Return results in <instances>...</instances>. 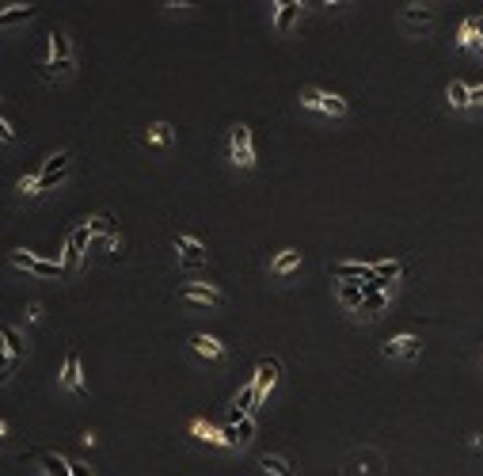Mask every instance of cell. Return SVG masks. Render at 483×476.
<instances>
[{
    "label": "cell",
    "mask_w": 483,
    "mask_h": 476,
    "mask_svg": "<svg viewBox=\"0 0 483 476\" xmlns=\"http://www.w3.org/2000/svg\"><path fill=\"white\" fill-rule=\"evenodd\" d=\"M8 260H12V267L27 271V274H38V278H61V274H65V267H61V263L42 260V255H31V252H23V248H15Z\"/></svg>",
    "instance_id": "cell-1"
},
{
    "label": "cell",
    "mask_w": 483,
    "mask_h": 476,
    "mask_svg": "<svg viewBox=\"0 0 483 476\" xmlns=\"http://www.w3.org/2000/svg\"><path fill=\"white\" fill-rule=\"evenodd\" d=\"M88 244H92V229H88V221H84V225H76V229L69 232L65 255H61V267H65V274H76V271H80V263H84Z\"/></svg>",
    "instance_id": "cell-2"
},
{
    "label": "cell",
    "mask_w": 483,
    "mask_h": 476,
    "mask_svg": "<svg viewBox=\"0 0 483 476\" xmlns=\"http://www.w3.org/2000/svg\"><path fill=\"white\" fill-rule=\"evenodd\" d=\"M69 160H72V157H69V149H58L50 160H46L42 172H38V195H42V191L61 187V183L69 180Z\"/></svg>",
    "instance_id": "cell-3"
},
{
    "label": "cell",
    "mask_w": 483,
    "mask_h": 476,
    "mask_svg": "<svg viewBox=\"0 0 483 476\" xmlns=\"http://www.w3.org/2000/svg\"><path fill=\"white\" fill-rule=\"evenodd\" d=\"M301 107L324 111V115H331V118H343L346 115V100H343V95L320 92V88H301Z\"/></svg>",
    "instance_id": "cell-4"
},
{
    "label": "cell",
    "mask_w": 483,
    "mask_h": 476,
    "mask_svg": "<svg viewBox=\"0 0 483 476\" xmlns=\"http://www.w3.org/2000/svg\"><path fill=\"white\" fill-rule=\"evenodd\" d=\"M229 160L236 168H255V145H252V130H247V126H232V134H229Z\"/></svg>",
    "instance_id": "cell-5"
},
{
    "label": "cell",
    "mask_w": 483,
    "mask_h": 476,
    "mask_svg": "<svg viewBox=\"0 0 483 476\" xmlns=\"http://www.w3.org/2000/svg\"><path fill=\"white\" fill-rule=\"evenodd\" d=\"M278 362L275 358H259V366H255V404H267V397H270V389H275V381H278Z\"/></svg>",
    "instance_id": "cell-6"
},
{
    "label": "cell",
    "mask_w": 483,
    "mask_h": 476,
    "mask_svg": "<svg viewBox=\"0 0 483 476\" xmlns=\"http://www.w3.org/2000/svg\"><path fill=\"white\" fill-rule=\"evenodd\" d=\"M61 389L76 392V397H88V385H84V374H80V354L76 351L65 354V366H61Z\"/></svg>",
    "instance_id": "cell-7"
},
{
    "label": "cell",
    "mask_w": 483,
    "mask_h": 476,
    "mask_svg": "<svg viewBox=\"0 0 483 476\" xmlns=\"http://www.w3.org/2000/svg\"><path fill=\"white\" fill-rule=\"evenodd\" d=\"M175 252H179V263L183 267H202V263L209 260L206 244L195 237H175Z\"/></svg>",
    "instance_id": "cell-8"
},
{
    "label": "cell",
    "mask_w": 483,
    "mask_h": 476,
    "mask_svg": "<svg viewBox=\"0 0 483 476\" xmlns=\"http://www.w3.org/2000/svg\"><path fill=\"white\" fill-rule=\"evenodd\" d=\"M331 274L339 282H369V278H377L373 274V263H358V260H339V263H331Z\"/></svg>",
    "instance_id": "cell-9"
},
{
    "label": "cell",
    "mask_w": 483,
    "mask_h": 476,
    "mask_svg": "<svg viewBox=\"0 0 483 476\" xmlns=\"http://www.w3.org/2000/svg\"><path fill=\"white\" fill-rule=\"evenodd\" d=\"M179 297L183 301H198V305H224L221 289L206 286V282H187V286H179Z\"/></svg>",
    "instance_id": "cell-10"
},
{
    "label": "cell",
    "mask_w": 483,
    "mask_h": 476,
    "mask_svg": "<svg viewBox=\"0 0 483 476\" xmlns=\"http://www.w3.org/2000/svg\"><path fill=\"white\" fill-rule=\"evenodd\" d=\"M418 347H423V343H418L415 335L404 332V335H396V340H388V343L381 347V351H384V358H415Z\"/></svg>",
    "instance_id": "cell-11"
},
{
    "label": "cell",
    "mask_w": 483,
    "mask_h": 476,
    "mask_svg": "<svg viewBox=\"0 0 483 476\" xmlns=\"http://www.w3.org/2000/svg\"><path fill=\"white\" fill-rule=\"evenodd\" d=\"M88 229H92V240H107V244L115 248V232H118L115 214H95L92 221H88Z\"/></svg>",
    "instance_id": "cell-12"
},
{
    "label": "cell",
    "mask_w": 483,
    "mask_h": 476,
    "mask_svg": "<svg viewBox=\"0 0 483 476\" xmlns=\"http://www.w3.org/2000/svg\"><path fill=\"white\" fill-rule=\"evenodd\" d=\"M141 141L145 145H156V149H172V145H175V130L167 122H152L149 130L141 134Z\"/></svg>",
    "instance_id": "cell-13"
},
{
    "label": "cell",
    "mask_w": 483,
    "mask_h": 476,
    "mask_svg": "<svg viewBox=\"0 0 483 476\" xmlns=\"http://www.w3.org/2000/svg\"><path fill=\"white\" fill-rule=\"evenodd\" d=\"M38 465H42V473L46 476H72V469H69V461L61 454H54V450H38Z\"/></svg>",
    "instance_id": "cell-14"
},
{
    "label": "cell",
    "mask_w": 483,
    "mask_h": 476,
    "mask_svg": "<svg viewBox=\"0 0 483 476\" xmlns=\"http://www.w3.org/2000/svg\"><path fill=\"white\" fill-rule=\"evenodd\" d=\"M190 347H195L202 358H209V362H221L224 358V347H221V340H213V335H190Z\"/></svg>",
    "instance_id": "cell-15"
},
{
    "label": "cell",
    "mask_w": 483,
    "mask_h": 476,
    "mask_svg": "<svg viewBox=\"0 0 483 476\" xmlns=\"http://www.w3.org/2000/svg\"><path fill=\"white\" fill-rule=\"evenodd\" d=\"M339 301L346 305V309L358 312L361 301H366V282H339Z\"/></svg>",
    "instance_id": "cell-16"
},
{
    "label": "cell",
    "mask_w": 483,
    "mask_h": 476,
    "mask_svg": "<svg viewBox=\"0 0 483 476\" xmlns=\"http://www.w3.org/2000/svg\"><path fill=\"white\" fill-rule=\"evenodd\" d=\"M35 19V8L31 4H12L0 12V27H19V23H31Z\"/></svg>",
    "instance_id": "cell-17"
},
{
    "label": "cell",
    "mask_w": 483,
    "mask_h": 476,
    "mask_svg": "<svg viewBox=\"0 0 483 476\" xmlns=\"http://www.w3.org/2000/svg\"><path fill=\"white\" fill-rule=\"evenodd\" d=\"M430 23H434V12H430V8H418V4H407V8H404V27L426 31Z\"/></svg>",
    "instance_id": "cell-18"
},
{
    "label": "cell",
    "mask_w": 483,
    "mask_h": 476,
    "mask_svg": "<svg viewBox=\"0 0 483 476\" xmlns=\"http://www.w3.org/2000/svg\"><path fill=\"white\" fill-rule=\"evenodd\" d=\"M278 12H275V27L278 31H289L293 27V19L297 15H301V4H297V0H281V4H275Z\"/></svg>",
    "instance_id": "cell-19"
},
{
    "label": "cell",
    "mask_w": 483,
    "mask_h": 476,
    "mask_svg": "<svg viewBox=\"0 0 483 476\" xmlns=\"http://www.w3.org/2000/svg\"><path fill=\"white\" fill-rule=\"evenodd\" d=\"M38 69H42V80H65V77H72V69H76V58H69V61H42V65H38Z\"/></svg>",
    "instance_id": "cell-20"
},
{
    "label": "cell",
    "mask_w": 483,
    "mask_h": 476,
    "mask_svg": "<svg viewBox=\"0 0 483 476\" xmlns=\"http://www.w3.org/2000/svg\"><path fill=\"white\" fill-rule=\"evenodd\" d=\"M259 465H263V473H267V476H293L297 473L293 461H289V457H278V454H267Z\"/></svg>",
    "instance_id": "cell-21"
},
{
    "label": "cell",
    "mask_w": 483,
    "mask_h": 476,
    "mask_svg": "<svg viewBox=\"0 0 483 476\" xmlns=\"http://www.w3.org/2000/svg\"><path fill=\"white\" fill-rule=\"evenodd\" d=\"M50 58L54 61H69L72 58V42L65 31H50Z\"/></svg>",
    "instance_id": "cell-22"
},
{
    "label": "cell",
    "mask_w": 483,
    "mask_h": 476,
    "mask_svg": "<svg viewBox=\"0 0 483 476\" xmlns=\"http://www.w3.org/2000/svg\"><path fill=\"white\" fill-rule=\"evenodd\" d=\"M297 263H301V252H297V248H286L281 255H275V263H270V271H275V274H289V271L297 267Z\"/></svg>",
    "instance_id": "cell-23"
},
{
    "label": "cell",
    "mask_w": 483,
    "mask_h": 476,
    "mask_svg": "<svg viewBox=\"0 0 483 476\" xmlns=\"http://www.w3.org/2000/svg\"><path fill=\"white\" fill-rule=\"evenodd\" d=\"M457 46H480V19H464L457 31Z\"/></svg>",
    "instance_id": "cell-24"
},
{
    "label": "cell",
    "mask_w": 483,
    "mask_h": 476,
    "mask_svg": "<svg viewBox=\"0 0 483 476\" xmlns=\"http://www.w3.org/2000/svg\"><path fill=\"white\" fill-rule=\"evenodd\" d=\"M445 95H449V103H453V107H468V103H472V88L464 84V80H453Z\"/></svg>",
    "instance_id": "cell-25"
},
{
    "label": "cell",
    "mask_w": 483,
    "mask_h": 476,
    "mask_svg": "<svg viewBox=\"0 0 483 476\" xmlns=\"http://www.w3.org/2000/svg\"><path fill=\"white\" fill-rule=\"evenodd\" d=\"M400 271H404V267H400L396 260H381V263H373V274H377L381 282H388V286H392V278H400Z\"/></svg>",
    "instance_id": "cell-26"
},
{
    "label": "cell",
    "mask_w": 483,
    "mask_h": 476,
    "mask_svg": "<svg viewBox=\"0 0 483 476\" xmlns=\"http://www.w3.org/2000/svg\"><path fill=\"white\" fill-rule=\"evenodd\" d=\"M0 335H4V347H8V354H12V362H19V358H23V340H19V332H12V328H0Z\"/></svg>",
    "instance_id": "cell-27"
},
{
    "label": "cell",
    "mask_w": 483,
    "mask_h": 476,
    "mask_svg": "<svg viewBox=\"0 0 483 476\" xmlns=\"http://www.w3.org/2000/svg\"><path fill=\"white\" fill-rule=\"evenodd\" d=\"M384 305H388V294H366V301H361L358 312H366V317H377Z\"/></svg>",
    "instance_id": "cell-28"
},
{
    "label": "cell",
    "mask_w": 483,
    "mask_h": 476,
    "mask_svg": "<svg viewBox=\"0 0 483 476\" xmlns=\"http://www.w3.org/2000/svg\"><path fill=\"white\" fill-rule=\"evenodd\" d=\"M190 434H195V438H202V442H224V434L213 431V427H206L202 419H195V423H190Z\"/></svg>",
    "instance_id": "cell-29"
},
{
    "label": "cell",
    "mask_w": 483,
    "mask_h": 476,
    "mask_svg": "<svg viewBox=\"0 0 483 476\" xmlns=\"http://www.w3.org/2000/svg\"><path fill=\"white\" fill-rule=\"evenodd\" d=\"M19 191H23V195H38V172H35V175H23V180H19Z\"/></svg>",
    "instance_id": "cell-30"
},
{
    "label": "cell",
    "mask_w": 483,
    "mask_h": 476,
    "mask_svg": "<svg viewBox=\"0 0 483 476\" xmlns=\"http://www.w3.org/2000/svg\"><path fill=\"white\" fill-rule=\"evenodd\" d=\"M0 141H4V145H12V141H15V130L4 122V118H0Z\"/></svg>",
    "instance_id": "cell-31"
},
{
    "label": "cell",
    "mask_w": 483,
    "mask_h": 476,
    "mask_svg": "<svg viewBox=\"0 0 483 476\" xmlns=\"http://www.w3.org/2000/svg\"><path fill=\"white\" fill-rule=\"evenodd\" d=\"M38 312H42V305H27V312H23V320H38Z\"/></svg>",
    "instance_id": "cell-32"
},
{
    "label": "cell",
    "mask_w": 483,
    "mask_h": 476,
    "mask_svg": "<svg viewBox=\"0 0 483 476\" xmlns=\"http://www.w3.org/2000/svg\"><path fill=\"white\" fill-rule=\"evenodd\" d=\"M468 107H483V88H472V103Z\"/></svg>",
    "instance_id": "cell-33"
},
{
    "label": "cell",
    "mask_w": 483,
    "mask_h": 476,
    "mask_svg": "<svg viewBox=\"0 0 483 476\" xmlns=\"http://www.w3.org/2000/svg\"><path fill=\"white\" fill-rule=\"evenodd\" d=\"M69 469H72V476H95L92 469H88V465H69Z\"/></svg>",
    "instance_id": "cell-34"
},
{
    "label": "cell",
    "mask_w": 483,
    "mask_h": 476,
    "mask_svg": "<svg viewBox=\"0 0 483 476\" xmlns=\"http://www.w3.org/2000/svg\"><path fill=\"white\" fill-rule=\"evenodd\" d=\"M0 438H8V427L4 423H0Z\"/></svg>",
    "instance_id": "cell-35"
},
{
    "label": "cell",
    "mask_w": 483,
    "mask_h": 476,
    "mask_svg": "<svg viewBox=\"0 0 483 476\" xmlns=\"http://www.w3.org/2000/svg\"><path fill=\"white\" fill-rule=\"evenodd\" d=\"M480 46H483V19H480Z\"/></svg>",
    "instance_id": "cell-36"
},
{
    "label": "cell",
    "mask_w": 483,
    "mask_h": 476,
    "mask_svg": "<svg viewBox=\"0 0 483 476\" xmlns=\"http://www.w3.org/2000/svg\"><path fill=\"white\" fill-rule=\"evenodd\" d=\"M0 103H4V100H0Z\"/></svg>",
    "instance_id": "cell-37"
}]
</instances>
